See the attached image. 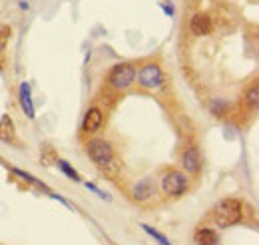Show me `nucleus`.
Masks as SVG:
<instances>
[{
	"mask_svg": "<svg viewBox=\"0 0 259 245\" xmlns=\"http://www.w3.org/2000/svg\"><path fill=\"white\" fill-rule=\"evenodd\" d=\"M243 217V206L239 199L235 197H226L222 199L215 210H213V221L218 227H231V225H237Z\"/></svg>",
	"mask_w": 259,
	"mask_h": 245,
	"instance_id": "obj_1",
	"label": "nucleus"
},
{
	"mask_svg": "<svg viewBox=\"0 0 259 245\" xmlns=\"http://www.w3.org/2000/svg\"><path fill=\"white\" fill-rule=\"evenodd\" d=\"M86 153L88 157L94 161V166L100 170H110L114 164H116V155H114V148L108 140H102V138H94L86 144Z\"/></svg>",
	"mask_w": 259,
	"mask_h": 245,
	"instance_id": "obj_2",
	"label": "nucleus"
},
{
	"mask_svg": "<svg viewBox=\"0 0 259 245\" xmlns=\"http://www.w3.org/2000/svg\"><path fill=\"white\" fill-rule=\"evenodd\" d=\"M160 185H162V191L169 197H180L188 191L190 187V178L186 176V172H180V170H167L163 172V176L160 178Z\"/></svg>",
	"mask_w": 259,
	"mask_h": 245,
	"instance_id": "obj_3",
	"label": "nucleus"
},
{
	"mask_svg": "<svg viewBox=\"0 0 259 245\" xmlns=\"http://www.w3.org/2000/svg\"><path fill=\"white\" fill-rule=\"evenodd\" d=\"M136 76H138V84L144 90H158L165 82L162 66L156 62H146L144 66H140V70H136Z\"/></svg>",
	"mask_w": 259,
	"mask_h": 245,
	"instance_id": "obj_4",
	"label": "nucleus"
},
{
	"mask_svg": "<svg viewBox=\"0 0 259 245\" xmlns=\"http://www.w3.org/2000/svg\"><path fill=\"white\" fill-rule=\"evenodd\" d=\"M136 82V66L130 62H120L112 66L108 74V84L114 90H128L130 86Z\"/></svg>",
	"mask_w": 259,
	"mask_h": 245,
	"instance_id": "obj_5",
	"label": "nucleus"
},
{
	"mask_svg": "<svg viewBox=\"0 0 259 245\" xmlns=\"http://www.w3.org/2000/svg\"><path fill=\"white\" fill-rule=\"evenodd\" d=\"M130 193H132V199L136 203H148L156 195V180L152 176L142 178L140 182H136V184L132 185V191Z\"/></svg>",
	"mask_w": 259,
	"mask_h": 245,
	"instance_id": "obj_6",
	"label": "nucleus"
},
{
	"mask_svg": "<svg viewBox=\"0 0 259 245\" xmlns=\"http://www.w3.org/2000/svg\"><path fill=\"white\" fill-rule=\"evenodd\" d=\"M182 168L190 176L199 174V170H201V153L195 146H190V148L184 150V153H182Z\"/></svg>",
	"mask_w": 259,
	"mask_h": 245,
	"instance_id": "obj_7",
	"label": "nucleus"
},
{
	"mask_svg": "<svg viewBox=\"0 0 259 245\" xmlns=\"http://www.w3.org/2000/svg\"><path fill=\"white\" fill-rule=\"evenodd\" d=\"M190 30L195 36H207L213 30V20L207 12H195L190 20Z\"/></svg>",
	"mask_w": 259,
	"mask_h": 245,
	"instance_id": "obj_8",
	"label": "nucleus"
},
{
	"mask_svg": "<svg viewBox=\"0 0 259 245\" xmlns=\"http://www.w3.org/2000/svg\"><path fill=\"white\" fill-rule=\"evenodd\" d=\"M18 102H20V108L22 112L34 120L36 118V108H34V100H32V86L28 82H22L20 88H18Z\"/></svg>",
	"mask_w": 259,
	"mask_h": 245,
	"instance_id": "obj_9",
	"label": "nucleus"
},
{
	"mask_svg": "<svg viewBox=\"0 0 259 245\" xmlns=\"http://www.w3.org/2000/svg\"><path fill=\"white\" fill-rule=\"evenodd\" d=\"M104 124V114L100 108H90L86 114H84V120H82V132L84 134H96L98 130L102 128Z\"/></svg>",
	"mask_w": 259,
	"mask_h": 245,
	"instance_id": "obj_10",
	"label": "nucleus"
},
{
	"mask_svg": "<svg viewBox=\"0 0 259 245\" xmlns=\"http://www.w3.org/2000/svg\"><path fill=\"white\" fill-rule=\"evenodd\" d=\"M257 104H259V86H257V82H253V84L245 90V94H243L241 106H243L245 112H255Z\"/></svg>",
	"mask_w": 259,
	"mask_h": 245,
	"instance_id": "obj_11",
	"label": "nucleus"
},
{
	"mask_svg": "<svg viewBox=\"0 0 259 245\" xmlns=\"http://www.w3.org/2000/svg\"><path fill=\"white\" fill-rule=\"evenodd\" d=\"M14 138H16L14 120H12L8 114H4V116H2V120H0V140L10 144V142H14Z\"/></svg>",
	"mask_w": 259,
	"mask_h": 245,
	"instance_id": "obj_12",
	"label": "nucleus"
},
{
	"mask_svg": "<svg viewBox=\"0 0 259 245\" xmlns=\"http://www.w3.org/2000/svg\"><path fill=\"white\" fill-rule=\"evenodd\" d=\"M195 245H218V233L209 227H201L195 231V237H194Z\"/></svg>",
	"mask_w": 259,
	"mask_h": 245,
	"instance_id": "obj_13",
	"label": "nucleus"
},
{
	"mask_svg": "<svg viewBox=\"0 0 259 245\" xmlns=\"http://www.w3.org/2000/svg\"><path fill=\"white\" fill-rule=\"evenodd\" d=\"M12 172H14V174H16V176H18L20 180H24L26 184L34 185L36 189H40V191H46V193H52V189H50V187H48L46 184H42L40 180H36L32 174H28V172H22V170H18V168H14Z\"/></svg>",
	"mask_w": 259,
	"mask_h": 245,
	"instance_id": "obj_14",
	"label": "nucleus"
},
{
	"mask_svg": "<svg viewBox=\"0 0 259 245\" xmlns=\"http://www.w3.org/2000/svg\"><path fill=\"white\" fill-rule=\"evenodd\" d=\"M209 110H211V114H213L215 118H224V116H227V114H229V110H231V104H229L227 100H222V98H218V100H213V102H211Z\"/></svg>",
	"mask_w": 259,
	"mask_h": 245,
	"instance_id": "obj_15",
	"label": "nucleus"
},
{
	"mask_svg": "<svg viewBox=\"0 0 259 245\" xmlns=\"http://www.w3.org/2000/svg\"><path fill=\"white\" fill-rule=\"evenodd\" d=\"M56 166H58V170L64 174L68 180H72V182H82V178H80V174L66 161V159H56Z\"/></svg>",
	"mask_w": 259,
	"mask_h": 245,
	"instance_id": "obj_16",
	"label": "nucleus"
},
{
	"mask_svg": "<svg viewBox=\"0 0 259 245\" xmlns=\"http://www.w3.org/2000/svg\"><path fill=\"white\" fill-rule=\"evenodd\" d=\"M142 229H144V231H146L154 241H158L160 245H174L167 237H165V235H163L162 231H158L156 227H152V225H148V223H142Z\"/></svg>",
	"mask_w": 259,
	"mask_h": 245,
	"instance_id": "obj_17",
	"label": "nucleus"
},
{
	"mask_svg": "<svg viewBox=\"0 0 259 245\" xmlns=\"http://www.w3.org/2000/svg\"><path fill=\"white\" fill-rule=\"evenodd\" d=\"M10 36H12V28L8 24H0V54L6 50V44H8Z\"/></svg>",
	"mask_w": 259,
	"mask_h": 245,
	"instance_id": "obj_18",
	"label": "nucleus"
},
{
	"mask_svg": "<svg viewBox=\"0 0 259 245\" xmlns=\"http://www.w3.org/2000/svg\"><path fill=\"white\" fill-rule=\"evenodd\" d=\"M86 187H88L90 191H94V193H96L100 199H106V201H110V199H112V197H110L108 193H104V191H102V189H100L96 184H90V182H86Z\"/></svg>",
	"mask_w": 259,
	"mask_h": 245,
	"instance_id": "obj_19",
	"label": "nucleus"
}]
</instances>
